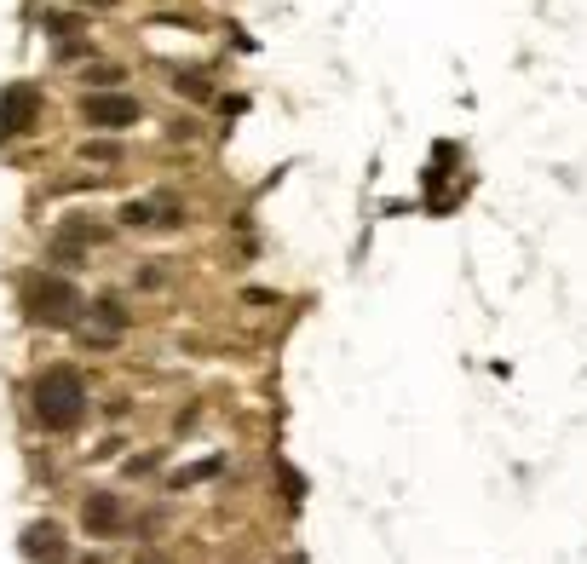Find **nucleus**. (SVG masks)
Instances as JSON below:
<instances>
[{
	"mask_svg": "<svg viewBox=\"0 0 587 564\" xmlns=\"http://www.w3.org/2000/svg\"><path fill=\"white\" fill-rule=\"evenodd\" d=\"M219 472H225V461H219V455H208V461H196V467L179 472V478H173V490H179V484H202V478H219Z\"/></svg>",
	"mask_w": 587,
	"mask_h": 564,
	"instance_id": "8",
	"label": "nucleus"
},
{
	"mask_svg": "<svg viewBox=\"0 0 587 564\" xmlns=\"http://www.w3.org/2000/svg\"><path fill=\"white\" fill-rule=\"evenodd\" d=\"M81 524H87V536H121V530H127V507H121V495L93 490L87 501H81Z\"/></svg>",
	"mask_w": 587,
	"mask_h": 564,
	"instance_id": "5",
	"label": "nucleus"
},
{
	"mask_svg": "<svg viewBox=\"0 0 587 564\" xmlns=\"http://www.w3.org/2000/svg\"><path fill=\"white\" fill-rule=\"evenodd\" d=\"M24 317L29 323H41V329H70L75 317H81V294H75V282H64V277L24 282Z\"/></svg>",
	"mask_w": 587,
	"mask_h": 564,
	"instance_id": "2",
	"label": "nucleus"
},
{
	"mask_svg": "<svg viewBox=\"0 0 587 564\" xmlns=\"http://www.w3.org/2000/svg\"><path fill=\"white\" fill-rule=\"evenodd\" d=\"M29 409L52 432H75V426L87 421V380H81V369H70V363L41 369L35 386H29Z\"/></svg>",
	"mask_w": 587,
	"mask_h": 564,
	"instance_id": "1",
	"label": "nucleus"
},
{
	"mask_svg": "<svg viewBox=\"0 0 587 564\" xmlns=\"http://www.w3.org/2000/svg\"><path fill=\"white\" fill-rule=\"evenodd\" d=\"M87 317H93L104 334H121V329H127V311H121V300H93V306H87Z\"/></svg>",
	"mask_w": 587,
	"mask_h": 564,
	"instance_id": "7",
	"label": "nucleus"
},
{
	"mask_svg": "<svg viewBox=\"0 0 587 564\" xmlns=\"http://www.w3.org/2000/svg\"><path fill=\"white\" fill-rule=\"evenodd\" d=\"M173 87H179V93H185V98H208V93H213L208 81H202V70H185V75H173Z\"/></svg>",
	"mask_w": 587,
	"mask_h": 564,
	"instance_id": "9",
	"label": "nucleus"
},
{
	"mask_svg": "<svg viewBox=\"0 0 587 564\" xmlns=\"http://www.w3.org/2000/svg\"><path fill=\"white\" fill-rule=\"evenodd\" d=\"M35 127H41V87H29V81L6 87L0 93V139H24Z\"/></svg>",
	"mask_w": 587,
	"mask_h": 564,
	"instance_id": "3",
	"label": "nucleus"
},
{
	"mask_svg": "<svg viewBox=\"0 0 587 564\" xmlns=\"http://www.w3.org/2000/svg\"><path fill=\"white\" fill-rule=\"evenodd\" d=\"M121 225H156V208H150V202H127V208H121Z\"/></svg>",
	"mask_w": 587,
	"mask_h": 564,
	"instance_id": "10",
	"label": "nucleus"
},
{
	"mask_svg": "<svg viewBox=\"0 0 587 564\" xmlns=\"http://www.w3.org/2000/svg\"><path fill=\"white\" fill-rule=\"evenodd\" d=\"M81 121H87V127H133V121H139V98H127V93H87V98H81Z\"/></svg>",
	"mask_w": 587,
	"mask_h": 564,
	"instance_id": "4",
	"label": "nucleus"
},
{
	"mask_svg": "<svg viewBox=\"0 0 587 564\" xmlns=\"http://www.w3.org/2000/svg\"><path fill=\"white\" fill-rule=\"evenodd\" d=\"M24 553H29L35 564H64V559H70V547H64V530H58L52 518H35V524L24 530Z\"/></svg>",
	"mask_w": 587,
	"mask_h": 564,
	"instance_id": "6",
	"label": "nucleus"
}]
</instances>
